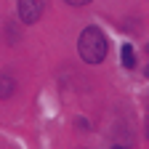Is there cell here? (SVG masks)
I'll use <instances>...</instances> for the list:
<instances>
[{
  "label": "cell",
  "instance_id": "1",
  "mask_svg": "<svg viewBox=\"0 0 149 149\" xmlns=\"http://www.w3.org/2000/svg\"><path fill=\"white\" fill-rule=\"evenodd\" d=\"M77 51H80V59L88 61V64H99L107 59V51H109V43L99 27H85L77 37Z\"/></svg>",
  "mask_w": 149,
  "mask_h": 149
},
{
  "label": "cell",
  "instance_id": "2",
  "mask_svg": "<svg viewBox=\"0 0 149 149\" xmlns=\"http://www.w3.org/2000/svg\"><path fill=\"white\" fill-rule=\"evenodd\" d=\"M16 3H19L16 8H19L22 24H35L45 11V0H16Z\"/></svg>",
  "mask_w": 149,
  "mask_h": 149
},
{
  "label": "cell",
  "instance_id": "3",
  "mask_svg": "<svg viewBox=\"0 0 149 149\" xmlns=\"http://www.w3.org/2000/svg\"><path fill=\"white\" fill-rule=\"evenodd\" d=\"M13 88H16V80L11 74H0V99H8L13 93Z\"/></svg>",
  "mask_w": 149,
  "mask_h": 149
},
{
  "label": "cell",
  "instance_id": "4",
  "mask_svg": "<svg viewBox=\"0 0 149 149\" xmlns=\"http://www.w3.org/2000/svg\"><path fill=\"white\" fill-rule=\"evenodd\" d=\"M120 59H123V67L125 69H133L136 67V53H133V45H123V51H120Z\"/></svg>",
  "mask_w": 149,
  "mask_h": 149
},
{
  "label": "cell",
  "instance_id": "5",
  "mask_svg": "<svg viewBox=\"0 0 149 149\" xmlns=\"http://www.w3.org/2000/svg\"><path fill=\"white\" fill-rule=\"evenodd\" d=\"M64 3H69V6H88L91 0H64Z\"/></svg>",
  "mask_w": 149,
  "mask_h": 149
},
{
  "label": "cell",
  "instance_id": "6",
  "mask_svg": "<svg viewBox=\"0 0 149 149\" xmlns=\"http://www.w3.org/2000/svg\"><path fill=\"white\" fill-rule=\"evenodd\" d=\"M146 77H149V48H146Z\"/></svg>",
  "mask_w": 149,
  "mask_h": 149
}]
</instances>
